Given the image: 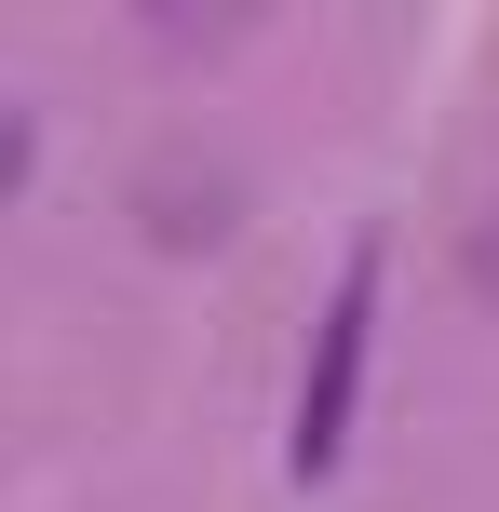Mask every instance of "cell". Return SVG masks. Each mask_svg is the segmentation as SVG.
<instances>
[{
	"mask_svg": "<svg viewBox=\"0 0 499 512\" xmlns=\"http://www.w3.org/2000/svg\"><path fill=\"white\" fill-rule=\"evenodd\" d=\"M365 324H378V256H351L338 297L311 324V391H297V472H338V432H351V378H365Z\"/></svg>",
	"mask_w": 499,
	"mask_h": 512,
	"instance_id": "6da1fadb",
	"label": "cell"
}]
</instances>
